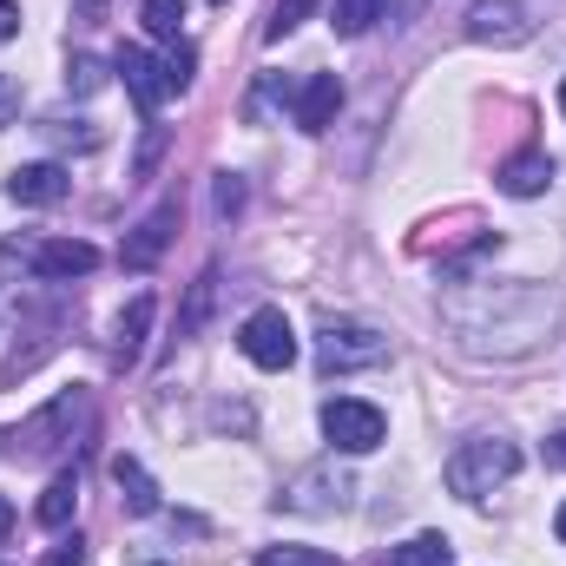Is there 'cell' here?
I'll list each match as a JSON object with an SVG mask.
<instances>
[{
  "label": "cell",
  "instance_id": "cell-1",
  "mask_svg": "<svg viewBox=\"0 0 566 566\" xmlns=\"http://www.w3.org/2000/svg\"><path fill=\"white\" fill-rule=\"evenodd\" d=\"M521 474V448L507 441V434H481V441H461L454 454H448V488L461 494V501H488L494 488H507Z\"/></svg>",
  "mask_w": 566,
  "mask_h": 566
},
{
  "label": "cell",
  "instance_id": "cell-2",
  "mask_svg": "<svg viewBox=\"0 0 566 566\" xmlns=\"http://www.w3.org/2000/svg\"><path fill=\"white\" fill-rule=\"evenodd\" d=\"M382 356H389V336H376L369 323H323V336H316V369L323 376L376 369Z\"/></svg>",
  "mask_w": 566,
  "mask_h": 566
},
{
  "label": "cell",
  "instance_id": "cell-3",
  "mask_svg": "<svg viewBox=\"0 0 566 566\" xmlns=\"http://www.w3.org/2000/svg\"><path fill=\"white\" fill-rule=\"evenodd\" d=\"M323 434H329V448H343V454H376L382 434H389V416H382L376 402L336 396V402H323Z\"/></svg>",
  "mask_w": 566,
  "mask_h": 566
},
{
  "label": "cell",
  "instance_id": "cell-4",
  "mask_svg": "<svg viewBox=\"0 0 566 566\" xmlns=\"http://www.w3.org/2000/svg\"><path fill=\"white\" fill-rule=\"evenodd\" d=\"M238 349H244V363H258V369L277 376V369L296 363V329H290L283 310H251L244 329H238Z\"/></svg>",
  "mask_w": 566,
  "mask_h": 566
},
{
  "label": "cell",
  "instance_id": "cell-5",
  "mask_svg": "<svg viewBox=\"0 0 566 566\" xmlns=\"http://www.w3.org/2000/svg\"><path fill=\"white\" fill-rule=\"evenodd\" d=\"M80 416H86V396H60L53 409H40L27 428L7 434V454H46V448L73 441V422H80Z\"/></svg>",
  "mask_w": 566,
  "mask_h": 566
},
{
  "label": "cell",
  "instance_id": "cell-6",
  "mask_svg": "<svg viewBox=\"0 0 566 566\" xmlns=\"http://www.w3.org/2000/svg\"><path fill=\"white\" fill-rule=\"evenodd\" d=\"M527 33H534L527 0H474L468 7V40H481V46H521Z\"/></svg>",
  "mask_w": 566,
  "mask_h": 566
},
{
  "label": "cell",
  "instance_id": "cell-7",
  "mask_svg": "<svg viewBox=\"0 0 566 566\" xmlns=\"http://www.w3.org/2000/svg\"><path fill=\"white\" fill-rule=\"evenodd\" d=\"M113 73L126 80V93L139 99V113H158V106L171 99V80H165V60H151L145 46H126V53L113 60Z\"/></svg>",
  "mask_w": 566,
  "mask_h": 566
},
{
  "label": "cell",
  "instance_id": "cell-8",
  "mask_svg": "<svg viewBox=\"0 0 566 566\" xmlns=\"http://www.w3.org/2000/svg\"><path fill=\"white\" fill-rule=\"evenodd\" d=\"M290 113H296V126H303V133L336 126V113H343V80H336V73H310V80L290 93Z\"/></svg>",
  "mask_w": 566,
  "mask_h": 566
},
{
  "label": "cell",
  "instance_id": "cell-9",
  "mask_svg": "<svg viewBox=\"0 0 566 566\" xmlns=\"http://www.w3.org/2000/svg\"><path fill=\"white\" fill-rule=\"evenodd\" d=\"M27 264H33V277L66 283V277H93V271H99V251H93L86 238H53V244H40Z\"/></svg>",
  "mask_w": 566,
  "mask_h": 566
},
{
  "label": "cell",
  "instance_id": "cell-10",
  "mask_svg": "<svg viewBox=\"0 0 566 566\" xmlns=\"http://www.w3.org/2000/svg\"><path fill=\"white\" fill-rule=\"evenodd\" d=\"M66 191H73V178H66V165H53V158H40V165H20V171L7 178V198H13V205H33V211L60 205Z\"/></svg>",
  "mask_w": 566,
  "mask_h": 566
},
{
  "label": "cell",
  "instance_id": "cell-11",
  "mask_svg": "<svg viewBox=\"0 0 566 566\" xmlns=\"http://www.w3.org/2000/svg\"><path fill=\"white\" fill-rule=\"evenodd\" d=\"M171 224H178V205H158L139 231L126 238V251H119V258H126V271H151V264L165 258V244H171Z\"/></svg>",
  "mask_w": 566,
  "mask_h": 566
},
{
  "label": "cell",
  "instance_id": "cell-12",
  "mask_svg": "<svg viewBox=\"0 0 566 566\" xmlns=\"http://www.w3.org/2000/svg\"><path fill=\"white\" fill-rule=\"evenodd\" d=\"M507 198H541L547 185H554V158L547 151H521V158H507L501 165V178H494Z\"/></svg>",
  "mask_w": 566,
  "mask_h": 566
},
{
  "label": "cell",
  "instance_id": "cell-13",
  "mask_svg": "<svg viewBox=\"0 0 566 566\" xmlns=\"http://www.w3.org/2000/svg\"><path fill=\"white\" fill-rule=\"evenodd\" d=\"M151 310H158V303H151V296H133V303H126V316H119V343H113V363H139V349H145V329H151Z\"/></svg>",
  "mask_w": 566,
  "mask_h": 566
},
{
  "label": "cell",
  "instance_id": "cell-14",
  "mask_svg": "<svg viewBox=\"0 0 566 566\" xmlns=\"http://www.w3.org/2000/svg\"><path fill=\"white\" fill-rule=\"evenodd\" d=\"M113 481H119V494H126V507H133V514H158V488H151V474H145L133 454H119V461H113Z\"/></svg>",
  "mask_w": 566,
  "mask_h": 566
},
{
  "label": "cell",
  "instance_id": "cell-15",
  "mask_svg": "<svg viewBox=\"0 0 566 566\" xmlns=\"http://www.w3.org/2000/svg\"><path fill=\"white\" fill-rule=\"evenodd\" d=\"M73 507H80V481H73V474H53L33 514H40V527H66V521H73Z\"/></svg>",
  "mask_w": 566,
  "mask_h": 566
},
{
  "label": "cell",
  "instance_id": "cell-16",
  "mask_svg": "<svg viewBox=\"0 0 566 566\" xmlns=\"http://www.w3.org/2000/svg\"><path fill=\"white\" fill-rule=\"evenodd\" d=\"M389 566H454V547L441 541V534H416V541H402Z\"/></svg>",
  "mask_w": 566,
  "mask_h": 566
},
{
  "label": "cell",
  "instance_id": "cell-17",
  "mask_svg": "<svg viewBox=\"0 0 566 566\" xmlns=\"http://www.w3.org/2000/svg\"><path fill=\"white\" fill-rule=\"evenodd\" d=\"M382 7H389V0H336V13H329V27H336L343 40H356V33H369V27L382 20Z\"/></svg>",
  "mask_w": 566,
  "mask_h": 566
},
{
  "label": "cell",
  "instance_id": "cell-18",
  "mask_svg": "<svg viewBox=\"0 0 566 566\" xmlns=\"http://www.w3.org/2000/svg\"><path fill=\"white\" fill-rule=\"evenodd\" d=\"M139 20L151 40H178V27H185V0H139Z\"/></svg>",
  "mask_w": 566,
  "mask_h": 566
},
{
  "label": "cell",
  "instance_id": "cell-19",
  "mask_svg": "<svg viewBox=\"0 0 566 566\" xmlns=\"http://www.w3.org/2000/svg\"><path fill=\"white\" fill-rule=\"evenodd\" d=\"M251 566H343V560L323 554V547H264Z\"/></svg>",
  "mask_w": 566,
  "mask_h": 566
},
{
  "label": "cell",
  "instance_id": "cell-20",
  "mask_svg": "<svg viewBox=\"0 0 566 566\" xmlns=\"http://www.w3.org/2000/svg\"><path fill=\"white\" fill-rule=\"evenodd\" d=\"M99 86H106V66H99L93 53H80V60L66 66V93H80V99H86V93H99Z\"/></svg>",
  "mask_w": 566,
  "mask_h": 566
},
{
  "label": "cell",
  "instance_id": "cell-21",
  "mask_svg": "<svg viewBox=\"0 0 566 566\" xmlns=\"http://www.w3.org/2000/svg\"><path fill=\"white\" fill-rule=\"evenodd\" d=\"M310 7H316V0H277V7H271V20H264V40H283V33H296Z\"/></svg>",
  "mask_w": 566,
  "mask_h": 566
},
{
  "label": "cell",
  "instance_id": "cell-22",
  "mask_svg": "<svg viewBox=\"0 0 566 566\" xmlns=\"http://www.w3.org/2000/svg\"><path fill=\"white\" fill-rule=\"evenodd\" d=\"M191 73H198V53L171 40V53H165V80H171V93H185V86H191Z\"/></svg>",
  "mask_w": 566,
  "mask_h": 566
},
{
  "label": "cell",
  "instance_id": "cell-23",
  "mask_svg": "<svg viewBox=\"0 0 566 566\" xmlns=\"http://www.w3.org/2000/svg\"><path fill=\"white\" fill-rule=\"evenodd\" d=\"M244 205V185H238V171H224L218 178V211H238Z\"/></svg>",
  "mask_w": 566,
  "mask_h": 566
},
{
  "label": "cell",
  "instance_id": "cell-24",
  "mask_svg": "<svg viewBox=\"0 0 566 566\" xmlns=\"http://www.w3.org/2000/svg\"><path fill=\"white\" fill-rule=\"evenodd\" d=\"M40 566H86V547H80V541H60V547H53Z\"/></svg>",
  "mask_w": 566,
  "mask_h": 566
},
{
  "label": "cell",
  "instance_id": "cell-25",
  "mask_svg": "<svg viewBox=\"0 0 566 566\" xmlns=\"http://www.w3.org/2000/svg\"><path fill=\"white\" fill-rule=\"evenodd\" d=\"M13 113H20V80H7V73H0V126H7Z\"/></svg>",
  "mask_w": 566,
  "mask_h": 566
},
{
  "label": "cell",
  "instance_id": "cell-26",
  "mask_svg": "<svg viewBox=\"0 0 566 566\" xmlns=\"http://www.w3.org/2000/svg\"><path fill=\"white\" fill-rule=\"evenodd\" d=\"M13 33H20V7H13V0H0V46H7Z\"/></svg>",
  "mask_w": 566,
  "mask_h": 566
},
{
  "label": "cell",
  "instance_id": "cell-27",
  "mask_svg": "<svg viewBox=\"0 0 566 566\" xmlns=\"http://www.w3.org/2000/svg\"><path fill=\"white\" fill-rule=\"evenodd\" d=\"M541 454H547V468H566V428H560V434H547V448H541Z\"/></svg>",
  "mask_w": 566,
  "mask_h": 566
},
{
  "label": "cell",
  "instance_id": "cell-28",
  "mask_svg": "<svg viewBox=\"0 0 566 566\" xmlns=\"http://www.w3.org/2000/svg\"><path fill=\"white\" fill-rule=\"evenodd\" d=\"M99 7H106V0H73V13H80V20H86V27H93V20H99Z\"/></svg>",
  "mask_w": 566,
  "mask_h": 566
},
{
  "label": "cell",
  "instance_id": "cell-29",
  "mask_svg": "<svg viewBox=\"0 0 566 566\" xmlns=\"http://www.w3.org/2000/svg\"><path fill=\"white\" fill-rule=\"evenodd\" d=\"M7 527H13V507H7V494H0V541H7Z\"/></svg>",
  "mask_w": 566,
  "mask_h": 566
},
{
  "label": "cell",
  "instance_id": "cell-30",
  "mask_svg": "<svg viewBox=\"0 0 566 566\" xmlns=\"http://www.w3.org/2000/svg\"><path fill=\"white\" fill-rule=\"evenodd\" d=\"M554 534H560V547H566V501H560V514H554Z\"/></svg>",
  "mask_w": 566,
  "mask_h": 566
},
{
  "label": "cell",
  "instance_id": "cell-31",
  "mask_svg": "<svg viewBox=\"0 0 566 566\" xmlns=\"http://www.w3.org/2000/svg\"><path fill=\"white\" fill-rule=\"evenodd\" d=\"M560 113H566V80H560Z\"/></svg>",
  "mask_w": 566,
  "mask_h": 566
}]
</instances>
